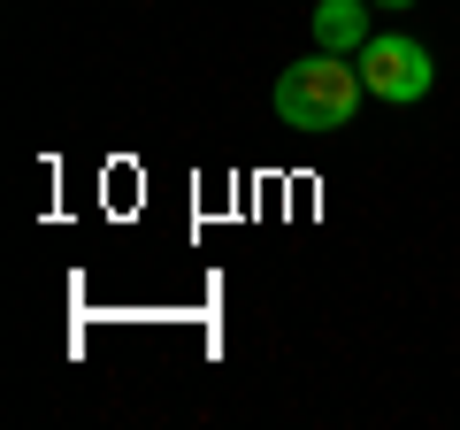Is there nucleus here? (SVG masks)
Instances as JSON below:
<instances>
[{"instance_id":"f03ea898","label":"nucleus","mask_w":460,"mask_h":430,"mask_svg":"<svg viewBox=\"0 0 460 430\" xmlns=\"http://www.w3.org/2000/svg\"><path fill=\"white\" fill-rule=\"evenodd\" d=\"M361 85H368V100H392V108H407V100H422L429 85H438V62H429V47L422 39H407V31H376L361 54Z\"/></svg>"},{"instance_id":"f257e3e1","label":"nucleus","mask_w":460,"mask_h":430,"mask_svg":"<svg viewBox=\"0 0 460 430\" xmlns=\"http://www.w3.org/2000/svg\"><path fill=\"white\" fill-rule=\"evenodd\" d=\"M361 100H368V85H361V62H353V54H323L314 47L307 62H292L277 77V116L292 123V131H307V139L345 131Z\"/></svg>"},{"instance_id":"20e7f679","label":"nucleus","mask_w":460,"mask_h":430,"mask_svg":"<svg viewBox=\"0 0 460 430\" xmlns=\"http://www.w3.org/2000/svg\"><path fill=\"white\" fill-rule=\"evenodd\" d=\"M376 8H414V0H376Z\"/></svg>"},{"instance_id":"7ed1b4c3","label":"nucleus","mask_w":460,"mask_h":430,"mask_svg":"<svg viewBox=\"0 0 460 430\" xmlns=\"http://www.w3.org/2000/svg\"><path fill=\"white\" fill-rule=\"evenodd\" d=\"M368 8H376V0H314V47L323 54H361L368 39Z\"/></svg>"}]
</instances>
